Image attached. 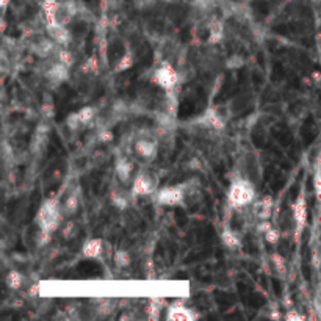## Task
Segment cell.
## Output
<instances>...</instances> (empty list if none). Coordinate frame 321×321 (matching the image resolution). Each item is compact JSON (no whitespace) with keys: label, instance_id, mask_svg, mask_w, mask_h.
Masks as SVG:
<instances>
[{"label":"cell","instance_id":"obj_1","mask_svg":"<svg viewBox=\"0 0 321 321\" xmlns=\"http://www.w3.org/2000/svg\"><path fill=\"white\" fill-rule=\"evenodd\" d=\"M63 217H64L63 205L58 202V199L49 198L41 204V207L37 213V224H38L40 230L53 234L61 227Z\"/></svg>","mask_w":321,"mask_h":321},{"label":"cell","instance_id":"obj_2","mask_svg":"<svg viewBox=\"0 0 321 321\" xmlns=\"http://www.w3.org/2000/svg\"><path fill=\"white\" fill-rule=\"evenodd\" d=\"M256 201V188L247 179L237 177L229 185L227 190V205L230 208H244L254 204Z\"/></svg>","mask_w":321,"mask_h":321},{"label":"cell","instance_id":"obj_3","mask_svg":"<svg viewBox=\"0 0 321 321\" xmlns=\"http://www.w3.org/2000/svg\"><path fill=\"white\" fill-rule=\"evenodd\" d=\"M187 185L179 184V185H168L163 188H158L154 194L152 199L157 205L162 207H175L182 205L187 199Z\"/></svg>","mask_w":321,"mask_h":321},{"label":"cell","instance_id":"obj_4","mask_svg":"<svg viewBox=\"0 0 321 321\" xmlns=\"http://www.w3.org/2000/svg\"><path fill=\"white\" fill-rule=\"evenodd\" d=\"M133 196H152L158 190V177L152 171H138L130 184Z\"/></svg>","mask_w":321,"mask_h":321},{"label":"cell","instance_id":"obj_5","mask_svg":"<svg viewBox=\"0 0 321 321\" xmlns=\"http://www.w3.org/2000/svg\"><path fill=\"white\" fill-rule=\"evenodd\" d=\"M151 80L157 86H160L162 90L172 91L175 88L177 82H179V74H177V70L168 61H163V63H160L154 69V73L151 76Z\"/></svg>","mask_w":321,"mask_h":321},{"label":"cell","instance_id":"obj_6","mask_svg":"<svg viewBox=\"0 0 321 321\" xmlns=\"http://www.w3.org/2000/svg\"><path fill=\"white\" fill-rule=\"evenodd\" d=\"M292 215H293V223H295V230L296 235L299 237L302 234V230L307 226V220H309V210H307V201L304 193H299L298 198L295 199L293 205H292Z\"/></svg>","mask_w":321,"mask_h":321},{"label":"cell","instance_id":"obj_7","mask_svg":"<svg viewBox=\"0 0 321 321\" xmlns=\"http://www.w3.org/2000/svg\"><path fill=\"white\" fill-rule=\"evenodd\" d=\"M96 118V110L93 109V106H82V109L76 113H70L67 118H66V126L76 132L85 126H88L91 121H94Z\"/></svg>","mask_w":321,"mask_h":321},{"label":"cell","instance_id":"obj_8","mask_svg":"<svg viewBox=\"0 0 321 321\" xmlns=\"http://www.w3.org/2000/svg\"><path fill=\"white\" fill-rule=\"evenodd\" d=\"M133 151L142 160L151 162L158 154V145L155 139H151V138H138L133 145Z\"/></svg>","mask_w":321,"mask_h":321},{"label":"cell","instance_id":"obj_9","mask_svg":"<svg viewBox=\"0 0 321 321\" xmlns=\"http://www.w3.org/2000/svg\"><path fill=\"white\" fill-rule=\"evenodd\" d=\"M135 168H133V163L127 158V157H118L116 162H115V174L118 177V181L121 184H132L133 181V174Z\"/></svg>","mask_w":321,"mask_h":321},{"label":"cell","instance_id":"obj_10","mask_svg":"<svg viewBox=\"0 0 321 321\" xmlns=\"http://www.w3.org/2000/svg\"><path fill=\"white\" fill-rule=\"evenodd\" d=\"M199 124L202 127H207V129H211V130H223L224 126H226V121L217 109H208L199 118Z\"/></svg>","mask_w":321,"mask_h":321},{"label":"cell","instance_id":"obj_11","mask_svg":"<svg viewBox=\"0 0 321 321\" xmlns=\"http://www.w3.org/2000/svg\"><path fill=\"white\" fill-rule=\"evenodd\" d=\"M105 243L102 238H90L82 246V256L85 259H99L103 254Z\"/></svg>","mask_w":321,"mask_h":321},{"label":"cell","instance_id":"obj_12","mask_svg":"<svg viewBox=\"0 0 321 321\" xmlns=\"http://www.w3.org/2000/svg\"><path fill=\"white\" fill-rule=\"evenodd\" d=\"M198 315L191 312V309L182 306L181 302H175L172 304L169 309H168V313H166V318L171 319V321H190V319H194Z\"/></svg>","mask_w":321,"mask_h":321},{"label":"cell","instance_id":"obj_13","mask_svg":"<svg viewBox=\"0 0 321 321\" xmlns=\"http://www.w3.org/2000/svg\"><path fill=\"white\" fill-rule=\"evenodd\" d=\"M46 77L53 82V83H63L67 80L69 77V66H66L64 63L61 61H55L50 64V67L47 69V73H46Z\"/></svg>","mask_w":321,"mask_h":321},{"label":"cell","instance_id":"obj_14","mask_svg":"<svg viewBox=\"0 0 321 321\" xmlns=\"http://www.w3.org/2000/svg\"><path fill=\"white\" fill-rule=\"evenodd\" d=\"M47 33L49 37L58 44V46H67L70 43V33L66 28V25L61 24H53V25H47Z\"/></svg>","mask_w":321,"mask_h":321},{"label":"cell","instance_id":"obj_15","mask_svg":"<svg viewBox=\"0 0 321 321\" xmlns=\"http://www.w3.org/2000/svg\"><path fill=\"white\" fill-rule=\"evenodd\" d=\"M273 208H274L273 198L271 196H265L259 202H256V205H254V215L257 217L259 221L270 220L271 215H273Z\"/></svg>","mask_w":321,"mask_h":321},{"label":"cell","instance_id":"obj_16","mask_svg":"<svg viewBox=\"0 0 321 321\" xmlns=\"http://www.w3.org/2000/svg\"><path fill=\"white\" fill-rule=\"evenodd\" d=\"M132 196H133L132 190L127 191V190H124V188H116V190L112 191L110 199H112V204H113L118 210H126V208L129 207V204H130Z\"/></svg>","mask_w":321,"mask_h":321},{"label":"cell","instance_id":"obj_17","mask_svg":"<svg viewBox=\"0 0 321 321\" xmlns=\"http://www.w3.org/2000/svg\"><path fill=\"white\" fill-rule=\"evenodd\" d=\"M221 241H223V244L227 249H230V251H235V249H238L241 246V240H240L238 234L234 229H230L229 226H226L223 229V232H221Z\"/></svg>","mask_w":321,"mask_h":321},{"label":"cell","instance_id":"obj_18","mask_svg":"<svg viewBox=\"0 0 321 321\" xmlns=\"http://www.w3.org/2000/svg\"><path fill=\"white\" fill-rule=\"evenodd\" d=\"M60 7V0H44L43 2V14L47 25L57 24V11Z\"/></svg>","mask_w":321,"mask_h":321},{"label":"cell","instance_id":"obj_19","mask_svg":"<svg viewBox=\"0 0 321 321\" xmlns=\"http://www.w3.org/2000/svg\"><path fill=\"white\" fill-rule=\"evenodd\" d=\"M224 38V27L221 22H213L211 28H210V33H208V43L210 44H220Z\"/></svg>","mask_w":321,"mask_h":321},{"label":"cell","instance_id":"obj_20","mask_svg":"<svg viewBox=\"0 0 321 321\" xmlns=\"http://www.w3.org/2000/svg\"><path fill=\"white\" fill-rule=\"evenodd\" d=\"M113 263H115V266L119 268V270L127 268V266L132 263L130 254L126 251V249H116L115 254H113Z\"/></svg>","mask_w":321,"mask_h":321},{"label":"cell","instance_id":"obj_21","mask_svg":"<svg viewBox=\"0 0 321 321\" xmlns=\"http://www.w3.org/2000/svg\"><path fill=\"white\" fill-rule=\"evenodd\" d=\"M79 210V196L76 193H70L66 199H64V204H63V213L66 217H70L74 215V213Z\"/></svg>","mask_w":321,"mask_h":321},{"label":"cell","instance_id":"obj_22","mask_svg":"<svg viewBox=\"0 0 321 321\" xmlns=\"http://www.w3.org/2000/svg\"><path fill=\"white\" fill-rule=\"evenodd\" d=\"M24 285V276L16 271V270H11L8 274H7V287L10 290H19Z\"/></svg>","mask_w":321,"mask_h":321},{"label":"cell","instance_id":"obj_23","mask_svg":"<svg viewBox=\"0 0 321 321\" xmlns=\"http://www.w3.org/2000/svg\"><path fill=\"white\" fill-rule=\"evenodd\" d=\"M133 63H135V60H133V53L130 52V50H127L119 60H118V63H116V66H115V73H124V70H129L132 66H133Z\"/></svg>","mask_w":321,"mask_h":321},{"label":"cell","instance_id":"obj_24","mask_svg":"<svg viewBox=\"0 0 321 321\" xmlns=\"http://www.w3.org/2000/svg\"><path fill=\"white\" fill-rule=\"evenodd\" d=\"M270 262H271V265H273V268L276 270V273L283 274L285 271H287V262H285V259H283L279 253L270 254Z\"/></svg>","mask_w":321,"mask_h":321},{"label":"cell","instance_id":"obj_25","mask_svg":"<svg viewBox=\"0 0 321 321\" xmlns=\"http://www.w3.org/2000/svg\"><path fill=\"white\" fill-rule=\"evenodd\" d=\"M57 60L61 61V63H64V64L69 66V67L74 64V57H73V53H70L64 46H60V49L57 50Z\"/></svg>","mask_w":321,"mask_h":321},{"label":"cell","instance_id":"obj_26","mask_svg":"<svg viewBox=\"0 0 321 321\" xmlns=\"http://www.w3.org/2000/svg\"><path fill=\"white\" fill-rule=\"evenodd\" d=\"M263 238H265V241L270 243V244H277V243L280 241V230L276 229V227L273 226L270 230H266V232L263 234Z\"/></svg>","mask_w":321,"mask_h":321},{"label":"cell","instance_id":"obj_27","mask_svg":"<svg viewBox=\"0 0 321 321\" xmlns=\"http://www.w3.org/2000/svg\"><path fill=\"white\" fill-rule=\"evenodd\" d=\"M82 70H83L85 74H96L97 70H99V64H97V60H96V57L90 58V60H88V61L83 64Z\"/></svg>","mask_w":321,"mask_h":321},{"label":"cell","instance_id":"obj_28","mask_svg":"<svg viewBox=\"0 0 321 321\" xmlns=\"http://www.w3.org/2000/svg\"><path fill=\"white\" fill-rule=\"evenodd\" d=\"M313 188H315V193L318 198H321V169L316 171L315 174V179H313Z\"/></svg>","mask_w":321,"mask_h":321},{"label":"cell","instance_id":"obj_29","mask_svg":"<svg viewBox=\"0 0 321 321\" xmlns=\"http://www.w3.org/2000/svg\"><path fill=\"white\" fill-rule=\"evenodd\" d=\"M99 139L102 142H110L113 139V133L110 130H100L99 132Z\"/></svg>","mask_w":321,"mask_h":321},{"label":"cell","instance_id":"obj_30","mask_svg":"<svg viewBox=\"0 0 321 321\" xmlns=\"http://www.w3.org/2000/svg\"><path fill=\"white\" fill-rule=\"evenodd\" d=\"M283 318L290 321V319H302L304 316H302L301 313H298V312H296L295 309H290V310H289L287 313H285V315H283Z\"/></svg>","mask_w":321,"mask_h":321},{"label":"cell","instance_id":"obj_31","mask_svg":"<svg viewBox=\"0 0 321 321\" xmlns=\"http://www.w3.org/2000/svg\"><path fill=\"white\" fill-rule=\"evenodd\" d=\"M73 229H74V224H73V223L64 224V226H63V235H64L66 238H69L70 235H73Z\"/></svg>","mask_w":321,"mask_h":321},{"label":"cell","instance_id":"obj_32","mask_svg":"<svg viewBox=\"0 0 321 321\" xmlns=\"http://www.w3.org/2000/svg\"><path fill=\"white\" fill-rule=\"evenodd\" d=\"M0 4H2V7L5 8V7H7V5L10 4V0H0Z\"/></svg>","mask_w":321,"mask_h":321}]
</instances>
